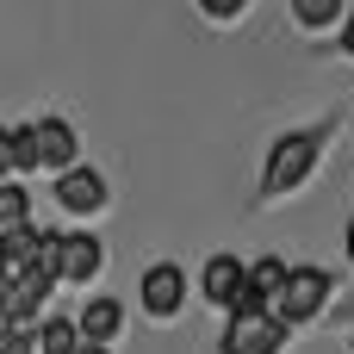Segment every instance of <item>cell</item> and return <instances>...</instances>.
Here are the masks:
<instances>
[{
	"label": "cell",
	"mask_w": 354,
	"mask_h": 354,
	"mask_svg": "<svg viewBox=\"0 0 354 354\" xmlns=\"http://www.w3.org/2000/svg\"><path fill=\"white\" fill-rule=\"evenodd\" d=\"M317 156H324V124H317V131H286V137L268 149L261 193H268V199H286L292 187H305V174L317 168Z\"/></svg>",
	"instance_id": "cell-1"
},
{
	"label": "cell",
	"mask_w": 354,
	"mask_h": 354,
	"mask_svg": "<svg viewBox=\"0 0 354 354\" xmlns=\"http://www.w3.org/2000/svg\"><path fill=\"white\" fill-rule=\"evenodd\" d=\"M330 292H336V280L324 274V268H292L286 274V286H280V299H274V317L292 330V324H311L324 305H330Z\"/></svg>",
	"instance_id": "cell-2"
},
{
	"label": "cell",
	"mask_w": 354,
	"mask_h": 354,
	"mask_svg": "<svg viewBox=\"0 0 354 354\" xmlns=\"http://www.w3.org/2000/svg\"><path fill=\"white\" fill-rule=\"evenodd\" d=\"M280 348H286V324L274 311H230L224 354H280Z\"/></svg>",
	"instance_id": "cell-3"
},
{
	"label": "cell",
	"mask_w": 354,
	"mask_h": 354,
	"mask_svg": "<svg viewBox=\"0 0 354 354\" xmlns=\"http://www.w3.org/2000/svg\"><path fill=\"white\" fill-rule=\"evenodd\" d=\"M243 286H249V274H243L236 255H212L205 274H199V292H205L212 311H243Z\"/></svg>",
	"instance_id": "cell-4"
},
{
	"label": "cell",
	"mask_w": 354,
	"mask_h": 354,
	"mask_svg": "<svg viewBox=\"0 0 354 354\" xmlns=\"http://www.w3.org/2000/svg\"><path fill=\"white\" fill-rule=\"evenodd\" d=\"M137 292H143V311L168 324V317H180V305H187V274H180L174 261H156V268L143 274Z\"/></svg>",
	"instance_id": "cell-5"
},
{
	"label": "cell",
	"mask_w": 354,
	"mask_h": 354,
	"mask_svg": "<svg viewBox=\"0 0 354 354\" xmlns=\"http://www.w3.org/2000/svg\"><path fill=\"white\" fill-rule=\"evenodd\" d=\"M56 205L75 212V218H93V212H106V180L75 162L68 174H56Z\"/></svg>",
	"instance_id": "cell-6"
},
{
	"label": "cell",
	"mask_w": 354,
	"mask_h": 354,
	"mask_svg": "<svg viewBox=\"0 0 354 354\" xmlns=\"http://www.w3.org/2000/svg\"><path fill=\"white\" fill-rule=\"evenodd\" d=\"M31 143H37V168H56V174H68L75 168V124L68 118H37L31 124Z\"/></svg>",
	"instance_id": "cell-7"
},
{
	"label": "cell",
	"mask_w": 354,
	"mask_h": 354,
	"mask_svg": "<svg viewBox=\"0 0 354 354\" xmlns=\"http://www.w3.org/2000/svg\"><path fill=\"white\" fill-rule=\"evenodd\" d=\"M75 330H81V342L112 348V342L124 336V311H118V299H87V305H81V317H75Z\"/></svg>",
	"instance_id": "cell-8"
},
{
	"label": "cell",
	"mask_w": 354,
	"mask_h": 354,
	"mask_svg": "<svg viewBox=\"0 0 354 354\" xmlns=\"http://www.w3.org/2000/svg\"><path fill=\"white\" fill-rule=\"evenodd\" d=\"M81 348V330L68 324V317H50L37 336H31V354H75Z\"/></svg>",
	"instance_id": "cell-9"
},
{
	"label": "cell",
	"mask_w": 354,
	"mask_h": 354,
	"mask_svg": "<svg viewBox=\"0 0 354 354\" xmlns=\"http://www.w3.org/2000/svg\"><path fill=\"white\" fill-rule=\"evenodd\" d=\"M25 224H31V193L12 187V180H0V236L6 230H25Z\"/></svg>",
	"instance_id": "cell-10"
},
{
	"label": "cell",
	"mask_w": 354,
	"mask_h": 354,
	"mask_svg": "<svg viewBox=\"0 0 354 354\" xmlns=\"http://www.w3.org/2000/svg\"><path fill=\"white\" fill-rule=\"evenodd\" d=\"M292 19H299L305 31H324V25L342 19V0H292Z\"/></svg>",
	"instance_id": "cell-11"
},
{
	"label": "cell",
	"mask_w": 354,
	"mask_h": 354,
	"mask_svg": "<svg viewBox=\"0 0 354 354\" xmlns=\"http://www.w3.org/2000/svg\"><path fill=\"white\" fill-rule=\"evenodd\" d=\"M31 168H37V143H31V124H19V131H12V174L25 180Z\"/></svg>",
	"instance_id": "cell-12"
},
{
	"label": "cell",
	"mask_w": 354,
	"mask_h": 354,
	"mask_svg": "<svg viewBox=\"0 0 354 354\" xmlns=\"http://www.w3.org/2000/svg\"><path fill=\"white\" fill-rule=\"evenodd\" d=\"M199 12H205V19H218V25H230V19H243V12H249V0H199Z\"/></svg>",
	"instance_id": "cell-13"
},
{
	"label": "cell",
	"mask_w": 354,
	"mask_h": 354,
	"mask_svg": "<svg viewBox=\"0 0 354 354\" xmlns=\"http://www.w3.org/2000/svg\"><path fill=\"white\" fill-rule=\"evenodd\" d=\"M12 174V124H0V180Z\"/></svg>",
	"instance_id": "cell-14"
},
{
	"label": "cell",
	"mask_w": 354,
	"mask_h": 354,
	"mask_svg": "<svg viewBox=\"0 0 354 354\" xmlns=\"http://www.w3.org/2000/svg\"><path fill=\"white\" fill-rule=\"evenodd\" d=\"M342 50L354 56V12H348V25H342Z\"/></svg>",
	"instance_id": "cell-15"
},
{
	"label": "cell",
	"mask_w": 354,
	"mask_h": 354,
	"mask_svg": "<svg viewBox=\"0 0 354 354\" xmlns=\"http://www.w3.org/2000/svg\"><path fill=\"white\" fill-rule=\"evenodd\" d=\"M75 354H112V348H93V342H81V348H75Z\"/></svg>",
	"instance_id": "cell-16"
},
{
	"label": "cell",
	"mask_w": 354,
	"mask_h": 354,
	"mask_svg": "<svg viewBox=\"0 0 354 354\" xmlns=\"http://www.w3.org/2000/svg\"><path fill=\"white\" fill-rule=\"evenodd\" d=\"M348 261H354V218H348Z\"/></svg>",
	"instance_id": "cell-17"
}]
</instances>
